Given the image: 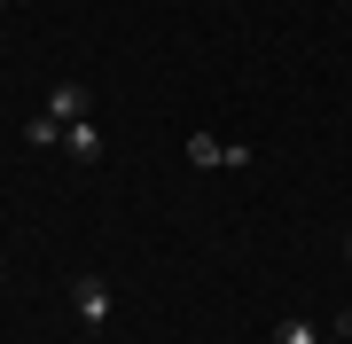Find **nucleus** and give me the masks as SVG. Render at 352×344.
<instances>
[{
    "instance_id": "1",
    "label": "nucleus",
    "mask_w": 352,
    "mask_h": 344,
    "mask_svg": "<svg viewBox=\"0 0 352 344\" xmlns=\"http://www.w3.org/2000/svg\"><path fill=\"white\" fill-rule=\"evenodd\" d=\"M110 306H118V297H110V282H102V274H78V282H71V313L87 321V329H102Z\"/></svg>"
},
{
    "instance_id": "2",
    "label": "nucleus",
    "mask_w": 352,
    "mask_h": 344,
    "mask_svg": "<svg viewBox=\"0 0 352 344\" xmlns=\"http://www.w3.org/2000/svg\"><path fill=\"white\" fill-rule=\"evenodd\" d=\"M47 117H63V126H78V117H94V94H87V78H63V87L47 94Z\"/></svg>"
},
{
    "instance_id": "3",
    "label": "nucleus",
    "mask_w": 352,
    "mask_h": 344,
    "mask_svg": "<svg viewBox=\"0 0 352 344\" xmlns=\"http://www.w3.org/2000/svg\"><path fill=\"white\" fill-rule=\"evenodd\" d=\"M63 149L78 157V165H94V157H102V133H94V117H78V126L63 133Z\"/></svg>"
},
{
    "instance_id": "4",
    "label": "nucleus",
    "mask_w": 352,
    "mask_h": 344,
    "mask_svg": "<svg viewBox=\"0 0 352 344\" xmlns=\"http://www.w3.org/2000/svg\"><path fill=\"white\" fill-rule=\"evenodd\" d=\"M63 133H71V126H63V117H47V110L24 126V141H32V149H63Z\"/></svg>"
},
{
    "instance_id": "5",
    "label": "nucleus",
    "mask_w": 352,
    "mask_h": 344,
    "mask_svg": "<svg viewBox=\"0 0 352 344\" xmlns=\"http://www.w3.org/2000/svg\"><path fill=\"white\" fill-rule=\"evenodd\" d=\"M188 165H227V141H212V133H188Z\"/></svg>"
},
{
    "instance_id": "6",
    "label": "nucleus",
    "mask_w": 352,
    "mask_h": 344,
    "mask_svg": "<svg viewBox=\"0 0 352 344\" xmlns=\"http://www.w3.org/2000/svg\"><path fill=\"white\" fill-rule=\"evenodd\" d=\"M274 344H321V329H314V321H282Z\"/></svg>"
},
{
    "instance_id": "7",
    "label": "nucleus",
    "mask_w": 352,
    "mask_h": 344,
    "mask_svg": "<svg viewBox=\"0 0 352 344\" xmlns=\"http://www.w3.org/2000/svg\"><path fill=\"white\" fill-rule=\"evenodd\" d=\"M321 344H352V336H344V329H337V336H321Z\"/></svg>"
},
{
    "instance_id": "8",
    "label": "nucleus",
    "mask_w": 352,
    "mask_h": 344,
    "mask_svg": "<svg viewBox=\"0 0 352 344\" xmlns=\"http://www.w3.org/2000/svg\"><path fill=\"white\" fill-rule=\"evenodd\" d=\"M344 266H352V235H344Z\"/></svg>"
},
{
    "instance_id": "9",
    "label": "nucleus",
    "mask_w": 352,
    "mask_h": 344,
    "mask_svg": "<svg viewBox=\"0 0 352 344\" xmlns=\"http://www.w3.org/2000/svg\"><path fill=\"white\" fill-rule=\"evenodd\" d=\"M344 336H352V321H344Z\"/></svg>"
}]
</instances>
